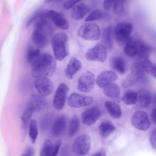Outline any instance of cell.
I'll use <instances>...</instances> for the list:
<instances>
[{
    "label": "cell",
    "mask_w": 156,
    "mask_h": 156,
    "mask_svg": "<svg viewBox=\"0 0 156 156\" xmlns=\"http://www.w3.org/2000/svg\"><path fill=\"white\" fill-rule=\"evenodd\" d=\"M55 58L50 54L45 52L40 54L32 62L31 74L34 78L51 76L55 71Z\"/></svg>",
    "instance_id": "6da1fadb"
},
{
    "label": "cell",
    "mask_w": 156,
    "mask_h": 156,
    "mask_svg": "<svg viewBox=\"0 0 156 156\" xmlns=\"http://www.w3.org/2000/svg\"><path fill=\"white\" fill-rule=\"evenodd\" d=\"M51 30L50 23L40 20L36 23L31 35V39L38 48H43L48 45L49 40L46 31H51Z\"/></svg>",
    "instance_id": "7a4b0ae2"
},
{
    "label": "cell",
    "mask_w": 156,
    "mask_h": 156,
    "mask_svg": "<svg viewBox=\"0 0 156 156\" xmlns=\"http://www.w3.org/2000/svg\"><path fill=\"white\" fill-rule=\"evenodd\" d=\"M69 38L67 34L63 32H58L53 37L51 46L55 58L61 61L69 54Z\"/></svg>",
    "instance_id": "3957f363"
},
{
    "label": "cell",
    "mask_w": 156,
    "mask_h": 156,
    "mask_svg": "<svg viewBox=\"0 0 156 156\" xmlns=\"http://www.w3.org/2000/svg\"><path fill=\"white\" fill-rule=\"evenodd\" d=\"M145 71L142 62L133 63L131 67V73L123 81L122 86L124 88L131 87L144 77Z\"/></svg>",
    "instance_id": "277c9868"
},
{
    "label": "cell",
    "mask_w": 156,
    "mask_h": 156,
    "mask_svg": "<svg viewBox=\"0 0 156 156\" xmlns=\"http://www.w3.org/2000/svg\"><path fill=\"white\" fill-rule=\"evenodd\" d=\"M77 34L79 37L85 40L96 41L98 39L100 36V30L97 24L87 23L78 28Z\"/></svg>",
    "instance_id": "5b68a950"
},
{
    "label": "cell",
    "mask_w": 156,
    "mask_h": 156,
    "mask_svg": "<svg viewBox=\"0 0 156 156\" xmlns=\"http://www.w3.org/2000/svg\"><path fill=\"white\" fill-rule=\"evenodd\" d=\"M91 139L89 136L83 134L79 136L74 141L73 150L76 154L80 156L85 155L90 149Z\"/></svg>",
    "instance_id": "8992f818"
},
{
    "label": "cell",
    "mask_w": 156,
    "mask_h": 156,
    "mask_svg": "<svg viewBox=\"0 0 156 156\" xmlns=\"http://www.w3.org/2000/svg\"><path fill=\"white\" fill-rule=\"evenodd\" d=\"M132 24L129 22H122L118 23L114 30V34L116 41L119 43L126 42L130 37L132 31Z\"/></svg>",
    "instance_id": "52a82bcc"
},
{
    "label": "cell",
    "mask_w": 156,
    "mask_h": 156,
    "mask_svg": "<svg viewBox=\"0 0 156 156\" xmlns=\"http://www.w3.org/2000/svg\"><path fill=\"white\" fill-rule=\"evenodd\" d=\"M94 74L90 71H87L78 78L77 89L81 92L88 93L93 90L95 82Z\"/></svg>",
    "instance_id": "ba28073f"
},
{
    "label": "cell",
    "mask_w": 156,
    "mask_h": 156,
    "mask_svg": "<svg viewBox=\"0 0 156 156\" xmlns=\"http://www.w3.org/2000/svg\"><path fill=\"white\" fill-rule=\"evenodd\" d=\"M107 55L106 47L103 44H98L87 51L85 57L88 60L103 62L106 59Z\"/></svg>",
    "instance_id": "9c48e42d"
},
{
    "label": "cell",
    "mask_w": 156,
    "mask_h": 156,
    "mask_svg": "<svg viewBox=\"0 0 156 156\" xmlns=\"http://www.w3.org/2000/svg\"><path fill=\"white\" fill-rule=\"evenodd\" d=\"M69 88L64 83H60L57 89L53 98L54 107L58 110L62 109L65 105Z\"/></svg>",
    "instance_id": "30bf717a"
},
{
    "label": "cell",
    "mask_w": 156,
    "mask_h": 156,
    "mask_svg": "<svg viewBox=\"0 0 156 156\" xmlns=\"http://www.w3.org/2000/svg\"><path fill=\"white\" fill-rule=\"evenodd\" d=\"M44 12L48 20L58 27L64 30L69 28V23L61 13L51 9L44 10Z\"/></svg>",
    "instance_id": "8fae6325"
},
{
    "label": "cell",
    "mask_w": 156,
    "mask_h": 156,
    "mask_svg": "<svg viewBox=\"0 0 156 156\" xmlns=\"http://www.w3.org/2000/svg\"><path fill=\"white\" fill-rule=\"evenodd\" d=\"M93 100V98L92 97L73 93L69 97L67 101L70 107L78 108L90 105Z\"/></svg>",
    "instance_id": "7c38bea8"
},
{
    "label": "cell",
    "mask_w": 156,
    "mask_h": 156,
    "mask_svg": "<svg viewBox=\"0 0 156 156\" xmlns=\"http://www.w3.org/2000/svg\"><path fill=\"white\" fill-rule=\"evenodd\" d=\"M131 122L134 127L142 130H147L150 125L147 114L142 111H138L135 112L131 118Z\"/></svg>",
    "instance_id": "4fadbf2b"
},
{
    "label": "cell",
    "mask_w": 156,
    "mask_h": 156,
    "mask_svg": "<svg viewBox=\"0 0 156 156\" xmlns=\"http://www.w3.org/2000/svg\"><path fill=\"white\" fill-rule=\"evenodd\" d=\"M34 86L40 94L44 97L50 94L53 90L52 82L47 77L37 78L34 82Z\"/></svg>",
    "instance_id": "5bb4252c"
},
{
    "label": "cell",
    "mask_w": 156,
    "mask_h": 156,
    "mask_svg": "<svg viewBox=\"0 0 156 156\" xmlns=\"http://www.w3.org/2000/svg\"><path fill=\"white\" fill-rule=\"evenodd\" d=\"M47 104V99L40 94H33L28 102L27 108L33 112H40L44 110Z\"/></svg>",
    "instance_id": "9a60e30c"
},
{
    "label": "cell",
    "mask_w": 156,
    "mask_h": 156,
    "mask_svg": "<svg viewBox=\"0 0 156 156\" xmlns=\"http://www.w3.org/2000/svg\"><path fill=\"white\" fill-rule=\"evenodd\" d=\"M101 115L100 109L94 107L83 112L81 115L82 122L86 125L90 126L94 124Z\"/></svg>",
    "instance_id": "2e32d148"
},
{
    "label": "cell",
    "mask_w": 156,
    "mask_h": 156,
    "mask_svg": "<svg viewBox=\"0 0 156 156\" xmlns=\"http://www.w3.org/2000/svg\"><path fill=\"white\" fill-rule=\"evenodd\" d=\"M117 78V75L113 71H105L101 72L98 75L96 82L99 87L103 88L115 81Z\"/></svg>",
    "instance_id": "e0dca14e"
},
{
    "label": "cell",
    "mask_w": 156,
    "mask_h": 156,
    "mask_svg": "<svg viewBox=\"0 0 156 156\" xmlns=\"http://www.w3.org/2000/svg\"><path fill=\"white\" fill-rule=\"evenodd\" d=\"M81 62L75 57H71L65 69V73L67 78L72 79L73 76L82 67Z\"/></svg>",
    "instance_id": "ac0fdd59"
},
{
    "label": "cell",
    "mask_w": 156,
    "mask_h": 156,
    "mask_svg": "<svg viewBox=\"0 0 156 156\" xmlns=\"http://www.w3.org/2000/svg\"><path fill=\"white\" fill-rule=\"evenodd\" d=\"M67 119L66 116L62 115L58 117L54 123L51 130L52 135L59 137L65 132L66 125Z\"/></svg>",
    "instance_id": "d6986e66"
},
{
    "label": "cell",
    "mask_w": 156,
    "mask_h": 156,
    "mask_svg": "<svg viewBox=\"0 0 156 156\" xmlns=\"http://www.w3.org/2000/svg\"><path fill=\"white\" fill-rule=\"evenodd\" d=\"M33 112L27 108L21 117V140L23 141L25 139L30 122Z\"/></svg>",
    "instance_id": "ffe728a7"
},
{
    "label": "cell",
    "mask_w": 156,
    "mask_h": 156,
    "mask_svg": "<svg viewBox=\"0 0 156 156\" xmlns=\"http://www.w3.org/2000/svg\"><path fill=\"white\" fill-rule=\"evenodd\" d=\"M89 6L86 4L80 3L73 8L71 12V16L75 20L83 19L89 11Z\"/></svg>",
    "instance_id": "44dd1931"
},
{
    "label": "cell",
    "mask_w": 156,
    "mask_h": 156,
    "mask_svg": "<svg viewBox=\"0 0 156 156\" xmlns=\"http://www.w3.org/2000/svg\"><path fill=\"white\" fill-rule=\"evenodd\" d=\"M136 55L140 58L148 59L151 51L150 46L141 39L136 40Z\"/></svg>",
    "instance_id": "7402d4cb"
},
{
    "label": "cell",
    "mask_w": 156,
    "mask_h": 156,
    "mask_svg": "<svg viewBox=\"0 0 156 156\" xmlns=\"http://www.w3.org/2000/svg\"><path fill=\"white\" fill-rule=\"evenodd\" d=\"M109 63L111 67L119 73L123 74L126 72L127 65L123 58L117 56L112 57L110 58Z\"/></svg>",
    "instance_id": "603a6c76"
},
{
    "label": "cell",
    "mask_w": 156,
    "mask_h": 156,
    "mask_svg": "<svg viewBox=\"0 0 156 156\" xmlns=\"http://www.w3.org/2000/svg\"><path fill=\"white\" fill-rule=\"evenodd\" d=\"M137 102L139 107L145 108L148 107L151 103V95L150 91L145 89H141L137 92Z\"/></svg>",
    "instance_id": "cb8c5ba5"
},
{
    "label": "cell",
    "mask_w": 156,
    "mask_h": 156,
    "mask_svg": "<svg viewBox=\"0 0 156 156\" xmlns=\"http://www.w3.org/2000/svg\"><path fill=\"white\" fill-rule=\"evenodd\" d=\"M112 33V28L110 26L105 28L102 33V42L106 48L109 50L111 49L113 46Z\"/></svg>",
    "instance_id": "d4e9b609"
},
{
    "label": "cell",
    "mask_w": 156,
    "mask_h": 156,
    "mask_svg": "<svg viewBox=\"0 0 156 156\" xmlns=\"http://www.w3.org/2000/svg\"><path fill=\"white\" fill-rule=\"evenodd\" d=\"M125 54L130 58H133L136 55V40L130 37L127 41L124 49Z\"/></svg>",
    "instance_id": "484cf974"
},
{
    "label": "cell",
    "mask_w": 156,
    "mask_h": 156,
    "mask_svg": "<svg viewBox=\"0 0 156 156\" xmlns=\"http://www.w3.org/2000/svg\"><path fill=\"white\" fill-rule=\"evenodd\" d=\"M106 108L109 114L115 118H119L122 114L120 106L115 102L107 101L105 103Z\"/></svg>",
    "instance_id": "4316f807"
},
{
    "label": "cell",
    "mask_w": 156,
    "mask_h": 156,
    "mask_svg": "<svg viewBox=\"0 0 156 156\" xmlns=\"http://www.w3.org/2000/svg\"><path fill=\"white\" fill-rule=\"evenodd\" d=\"M99 129L101 136L105 139L115 130V127L110 122L105 121L100 124Z\"/></svg>",
    "instance_id": "83f0119b"
},
{
    "label": "cell",
    "mask_w": 156,
    "mask_h": 156,
    "mask_svg": "<svg viewBox=\"0 0 156 156\" xmlns=\"http://www.w3.org/2000/svg\"><path fill=\"white\" fill-rule=\"evenodd\" d=\"M103 88V93L108 97L117 98L120 96V88L119 86L115 83H111Z\"/></svg>",
    "instance_id": "f1b7e54d"
},
{
    "label": "cell",
    "mask_w": 156,
    "mask_h": 156,
    "mask_svg": "<svg viewBox=\"0 0 156 156\" xmlns=\"http://www.w3.org/2000/svg\"><path fill=\"white\" fill-rule=\"evenodd\" d=\"M113 9L114 12L119 16H123L126 12V1H113Z\"/></svg>",
    "instance_id": "f546056e"
},
{
    "label": "cell",
    "mask_w": 156,
    "mask_h": 156,
    "mask_svg": "<svg viewBox=\"0 0 156 156\" xmlns=\"http://www.w3.org/2000/svg\"><path fill=\"white\" fill-rule=\"evenodd\" d=\"M137 93L132 90L127 91L122 98V99L126 105H133L137 102Z\"/></svg>",
    "instance_id": "4dcf8cb0"
},
{
    "label": "cell",
    "mask_w": 156,
    "mask_h": 156,
    "mask_svg": "<svg viewBox=\"0 0 156 156\" xmlns=\"http://www.w3.org/2000/svg\"><path fill=\"white\" fill-rule=\"evenodd\" d=\"M38 134L37 124L35 119H31L29 126V135L32 143L34 144Z\"/></svg>",
    "instance_id": "1f68e13d"
},
{
    "label": "cell",
    "mask_w": 156,
    "mask_h": 156,
    "mask_svg": "<svg viewBox=\"0 0 156 156\" xmlns=\"http://www.w3.org/2000/svg\"><path fill=\"white\" fill-rule=\"evenodd\" d=\"M80 126L78 118L74 115L72 117L69 130V134L71 136H74L78 131Z\"/></svg>",
    "instance_id": "d6a6232c"
},
{
    "label": "cell",
    "mask_w": 156,
    "mask_h": 156,
    "mask_svg": "<svg viewBox=\"0 0 156 156\" xmlns=\"http://www.w3.org/2000/svg\"><path fill=\"white\" fill-rule=\"evenodd\" d=\"M40 55V51L38 49H34L31 45L27 48L26 57L27 62H32Z\"/></svg>",
    "instance_id": "836d02e7"
},
{
    "label": "cell",
    "mask_w": 156,
    "mask_h": 156,
    "mask_svg": "<svg viewBox=\"0 0 156 156\" xmlns=\"http://www.w3.org/2000/svg\"><path fill=\"white\" fill-rule=\"evenodd\" d=\"M53 144L49 139H46L44 142L41 148L40 156H50Z\"/></svg>",
    "instance_id": "e575fe53"
},
{
    "label": "cell",
    "mask_w": 156,
    "mask_h": 156,
    "mask_svg": "<svg viewBox=\"0 0 156 156\" xmlns=\"http://www.w3.org/2000/svg\"><path fill=\"white\" fill-rule=\"evenodd\" d=\"M105 16L103 12L100 9H97L92 11L85 19V21H90L101 19Z\"/></svg>",
    "instance_id": "d590c367"
},
{
    "label": "cell",
    "mask_w": 156,
    "mask_h": 156,
    "mask_svg": "<svg viewBox=\"0 0 156 156\" xmlns=\"http://www.w3.org/2000/svg\"><path fill=\"white\" fill-rule=\"evenodd\" d=\"M43 11V10L42 9H39L36 10L31 15L26 22L25 25V27L26 28L30 26L33 22L38 17H40Z\"/></svg>",
    "instance_id": "8d00e7d4"
},
{
    "label": "cell",
    "mask_w": 156,
    "mask_h": 156,
    "mask_svg": "<svg viewBox=\"0 0 156 156\" xmlns=\"http://www.w3.org/2000/svg\"><path fill=\"white\" fill-rule=\"evenodd\" d=\"M62 141L60 140H56L53 144L50 156H56L62 144Z\"/></svg>",
    "instance_id": "74e56055"
},
{
    "label": "cell",
    "mask_w": 156,
    "mask_h": 156,
    "mask_svg": "<svg viewBox=\"0 0 156 156\" xmlns=\"http://www.w3.org/2000/svg\"><path fill=\"white\" fill-rule=\"evenodd\" d=\"M149 142L152 148L156 151V129L151 132L149 136Z\"/></svg>",
    "instance_id": "f35d334b"
},
{
    "label": "cell",
    "mask_w": 156,
    "mask_h": 156,
    "mask_svg": "<svg viewBox=\"0 0 156 156\" xmlns=\"http://www.w3.org/2000/svg\"><path fill=\"white\" fill-rule=\"evenodd\" d=\"M80 1V0H78L67 1L63 3V7L66 10H69L73 6L75 5Z\"/></svg>",
    "instance_id": "ab89813d"
},
{
    "label": "cell",
    "mask_w": 156,
    "mask_h": 156,
    "mask_svg": "<svg viewBox=\"0 0 156 156\" xmlns=\"http://www.w3.org/2000/svg\"><path fill=\"white\" fill-rule=\"evenodd\" d=\"M146 72L150 74L156 79V66L154 65L152 63L147 68Z\"/></svg>",
    "instance_id": "60d3db41"
},
{
    "label": "cell",
    "mask_w": 156,
    "mask_h": 156,
    "mask_svg": "<svg viewBox=\"0 0 156 156\" xmlns=\"http://www.w3.org/2000/svg\"><path fill=\"white\" fill-rule=\"evenodd\" d=\"M35 150L32 147L27 148L21 156H34Z\"/></svg>",
    "instance_id": "b9f144b4"
},
{
    "label": "cell",
    "mask_w": 156,
    "mask_h": 156,
    "mask_svg": "<svg viewBox=\"0 0 156 156\" xmlns=\"http://www.w3.org/2000/svg\"><path fill=\"white\" fill-rule=\"evenodd\" d=\"M113 1L104 0L103 3V6L104 9L106 11L109 10L113 3Z\"/></svg>",
    "instance_id": "7bdbcfd3"
},
{
    "label": "cell",
    "mask_w": 156,
    "mask_h": 156,
    "mask_svg": "<svg viewBox=\"0 0 156 156\" xmlns=\"http://www.w3.org/2000/svg\"><path fill=\"white\" fill-rule=\"evenodd\" d=\"M91 156H106V151L104 148H101Z\"/></svg>",
    "instance_id": "ee69618b"
},
{
    "label": "cell",
    "mask_w": 156,
    "mask_h": 156,
    "mask_svg": "<svg viewBox=\"0 0 156 156\" xmlns=\"http://www.w3.org/2000/svg\"><path fill=\"white\" fill-rule=\"evenodd\" d=\"M151 117L152 121L156 123V107L152 111L151 114Z\"/></svg>",
    "instance_id": "f6af8a7d"
},
{
    "label": "cell",
    "mask_w": 156,
    "mask_h": 156,
    "mask_svg": "<svg viewBox=\"0 0 156 156\" xmlns=\"http://www.w3.org/2000/svg\"><path fill=\"white\" fill-rule=\"evenodd\" d=\"M153 102L156 106V92L154 94L153 96Z\"/></svg>",
    "instance_id": "bcb514c9"
},
{
    "label": "cell",
    "mask_w": 156,
    "mask_h": 156,
    "mask_svg": "<svg viewBox=\"0 0 156 156\" xmlns=\"http://www.w3.org/2000/svg\"><path fill=\"white\" fill-rule=\"evenodd\" d=\"M52 1V0H45L44 1V2L45 3H48L49 2H51Z\"/></svg>",
    "instance_id": "7dc6e473"
}]
</instances>
